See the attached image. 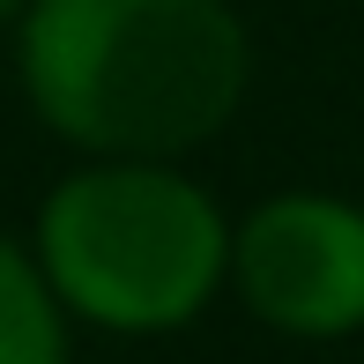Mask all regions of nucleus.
<instances>
[{
    "mask_svg": "<svg viewBox=\"0 0 364 364\" xmlns=\"http://www.w3.org/2000/svg\"><path fill=\"white\" fill-rule=\"evenodd\" d=\"M253 45L223 0H38L23 82L53 134L97 156H178L238 112Z\"/></svg>",
    "mask_w": 364,
    "mask_h": 364,
    "instance_id": "nucleus-1",
    "label": "nucleus"
},
{
    "mask_svg": "<svg viewBox=\"0 0 364 364\" xmlns=\"http://www.w3.org/2000/svg\"><path fill=\"white\" fill-rule=\"evenodd\" d=\"M30 260L68 312L119 335H164L216 297L230 268V223L156 156H112L53 186Z\"/></svg>",
    "mask_w": 364,
    "mask_h": 364,
    "instance_id": "nucleus-2",
    "label": "nucleus"
},
{
    "mask_svg": "<svg viewBox=\"0 0 364 364\" xmlns=\"http://www.w3.org/2000/svg\"><path fill=\"white\" fill-rule=\"evenodd\" d=\"M230 268L275 335H357L364 327V208L335 193H275L230 238Z\"/></svg>",
    "mask_w": 364,
    "mask_h": 364,
    "instance_id": "nucleus-3",
    "label": "nucleus"
},
{
    "mask_svg": "<svg viewBox=\"0 0 364 364\" xmlns=\"http://www.w3.org/2000/svg\"><path fill=\"white\" fill-rule=\"evenodd\" d=\"M0 364H68V327L45 268L0 238Z\"/></svg>",
    "mask_w": 364,
    "mask_h": 364,
    "instance_id": "nucleus-4",
    "label": "nucleus"
},
{
    "mask_svg": "<svg viewBox=\"0 0 364 364\" xmlns=\"http://www.w3.org/2000/svg\"><path fill=\"white\" fill-rule=\"evenodd\" d=\"M15 8H23V0H0V23H8V15H15Z\"/></svg>",
    "mask_w": 364,
    "mask_h": 364,
    "instance_id": "nucleus-5",
    "label": "nucleus"
}]
</instances>
